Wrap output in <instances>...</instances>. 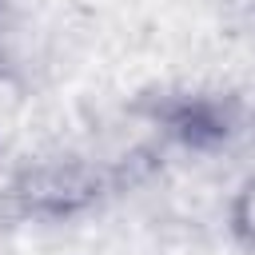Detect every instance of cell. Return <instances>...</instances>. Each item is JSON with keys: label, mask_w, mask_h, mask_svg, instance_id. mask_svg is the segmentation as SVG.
Instances as JSON below:
<instances>
[{"label": "cell", "mask_w": 255, "mask_h": 255, "mask_svg": "<svg viewBox=\"0 0 255 255\" xmlns=\"http://www.w3.org/2000/svg\"><path fill=\"white\" fill-rule=\"evenodd\" d=\"M16 195L36 215H68L100 195V171L88 163H52L24 175Z\"/></svg>", "instance_id": "obj_1"}, {"label": "cell", "mask_w": 255, "mask_h": 255, "mask_svg": "<svg viewBox=\"0 0 255 255\" xmlns=\"http://www.w3.org/2000/svg\"><path fill=\"white\" fill-rule=\"evenodd\" d=\"M167 128L187 147H211L227 135V120L211 100H179L167 108Z\"/></svg>", "instance_id": "obj_2"}, {"label": "cell", "mask_w": 255, "mask_h": 255, "mask_svg": "<svg viewBox=\"0 0 255 255\" xmlns=\"http://www.w3.org/2000/svg\"><path fill=\"white\" fill-rule=\"evenodd\" d=\"M231 223H235L239 239L255 243V179L239 191V199H235V207H231Z\"/></svg>", "instance_id": "obj_3"}]
</instances>
